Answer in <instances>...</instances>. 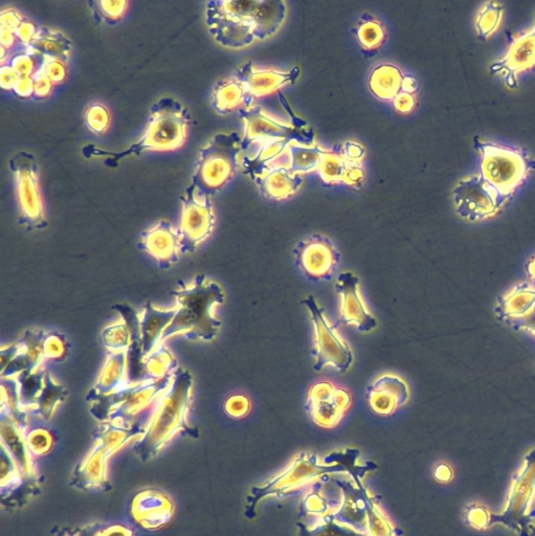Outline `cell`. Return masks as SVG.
I'll use <instances>...</instances> for the list:
<instances>
[{"mask_svg":"<svg viewBox=\"0 0 535 536\" xmlns=\"http://www.w3.org/2000/svg\"><path fill=\"white\" fill-rule=\"evenodd\" d=\"M212 107L220 116H228L236 110L251 107L254 100L247 88L236 78L222 79L215 85L212 93Z\"/></svg>","mask_w":535,"mask_h":536,"instance_id":"obj_24","label":"cell"},{"mask_svg":"<svg viewBox=\"0 0 535 536\" xmlns=\"http://www.w3.org/2000/svg\"><path fill=\"white\" fill-rule=\"evenodd\" d=\"M474 147L480 154V174L499 192L510 198L535 171V162L527 152L494 142L480 136L474 138Z\"/></svg>","mask_w":535,"mask_h":536,"instance_id":"obj_7","label":"cell"},{"mask_svg":"<svg viewBox=\"0 0 535 536\" xmlns=\"http://www.w3.org/2000/svg\"><path fill=\"white\" fill-rule=\"evenodd\" d=\"M9 167L14 175L21 225L31 231L46 229L49 223L35 156L29 151H18L10 159Z\"/></svg>","mask_w":535,"mask_h":536,"instance_id":"obj_9","label":"cell"},{"mask_svg":"<svg viewBox=\"0 0 535 536\" xmlns=\"http://www.w3.org/2000/svg\"><path fill=\"white\" fill-rule=\"evenodd\" d=\"M173 372L156 381L126 384L119 391L96 396L89 401L96 402L92 415L100 421L119 422L120 426L131 424L144 414L152 415L162 395L169 389Z\"/></svg>","mask_w":535,"mask_h":536,"instance_id":"obj_6","label":"cell"},{"mask_svg":"<svg viewBox=\"0 0 535 536\" xmlns=\"http://www.w3.org/2000/svg\"><path fill=\"white\" fill-rule=\"evenodd\" d=\"M102 345L111 352L128 351L131 346V332L125 322L105 327L101 332Z\"/></svg>","mask_w":535,"mask_h":536,"instance_id":"obj_39","label":"cell"},{"mask_svg":"<svg viewBox=\"0 0 535 536\" xmlns=\"http://www.w3.org/2000/svg\"><path fill=\"white\" fill-rule=\"evenodd\" d=\"M452 197L457 214L472 222L496 216L509 200L481 174L462 178L455 185Z\"/></svg>","mask_w":535,"mask_h":536,"instance_id":"obj_11","label":"cell"},{"mask_svg":"<svg viewBox=\"0 0 535 536\" xmlns=\"http://www.w3.org/2000/svg\"><path fill=\"white\" fill-rule=\"evenodd\" d=\"M416 103L414 94L400 92L393 100L394 107L401 114H408L413 110Z\"/></svg>","mask_w":535,"mask_h":536,"instance_id":"obj_50","label":"cell"},{"mask_svg":"<svg viewBox=\"0 0 535 536\" xmlns=\"http://www.w3.org/2000/svg\"><path fill=\"white\" fill-rule=\"evenodd\" d=\"M66 397H68V390L57 384L53 376L47 371L43 378V388L36 401V412L43 419L49 420Z\"/></svg>","mask_w":535,"mask_h":536,"instance_id":"obj_31","label":"cell"},{"mask_svg":"<svg viewBox=\"0 0 535 536\" xmlns=\"http://www.w3.org/2000/svg\"><path fill=\"white\" fill-rule=\"evenodd\" d=\"M21 350L22 347L19 343L2 349V372L13 362Z\"/></svg>","mask_w":535,"mask_h":536,"instance_id":"obj_52","label":"cell"},{"mask_svg":"<svg viewBox=\"0 0 535 536\" xmlns=\"http://www.w3.org/2000/svg\"><path fill=\"white\" fill-rule=\"evenodd\" d=\"M366 398L375 414L391 416L408 404L411 392L403 377L394 373H384L377 376L367 387Z\"/></svg>","mask_w":535,"mask_h":536,"instance_id":"obj_17","label":"cell"},{"mask_svg":"<svg viewBox=\"0 0 535 536\" xmlns=\"http://www.w3.org/2000/svg\"><path fill=\"white\" fill-rule=\"evenodd\" d=\"M25 19L26 17L17 10L13 8L5 9L2 11V15H0V25H2L0 29L16 32Z\"/></svg>","mask_w":535,"mask_h":536,"instance_id":"obj_46","label":"cell"},{"mask_svg":"<svg viewBox=\"0 0 535 536\" xmlns=\"http://www.w3.org/2000/svg\"><path fill=\"white\" fill-rule=\"evenodd\" d=\"M84 121L89 131L96 136H104L111 123L109 109L102 103L89 105L85 111Z\"/></svg>","mask_w":535,"mask_h":536,"instance_id":"obj_40","label":"cell"},{"mask_svg":"<svg viewBox=\"0 0 535 536\" xmlns=\"http://www.w3.org/2000/svg\"><path fill=\"white\" fill-rule=\"evenodd\" d=\"M19 78L13 67L9 64L2 65V69H0V86L4 91L13 93Z\"/></svg>","mask_w":535,"mask_h":536,"instance_id":"obj_48","label":"cell"},{"mask_svg":"<svg viewBox=\"0 0 535 536\" xmlns=\"http://www.w3.org/2000/svg\"><path fill=\"white\" fill-rule=\"evenodd\" d=\"M34 100H44L51 96L54 88V83L44 75L41 70L34 76Z\"/></svg>","mask_w":535,"mask_h":536,"instance_id":"obj_44","label":"cell"},{"mask_svg":"<svg viewBox=\"0 0 535 536\" xmlns=\"http://www.w3.org/2000/svg\"><path fill=\"white\" fill-rule=\"evenodd\" d=\"M41 72L46 75L54 85L62 84L68 78V63L55 58L44 60Z\"/></svg>","mask_w":535,"mask_h":536,"instance_id":"obj_42","label":"cell"},{"mask_svg":"<svg viewBox=\"0 0 535 536\" xmlns=\"http://www.w3.org/2000/svg\"><path fill=\"white\" fill-rule=\"evenodd\" d=\"M173 296L176 314L160 344L178 334L191 341L213 342L221 328V321L214 316L213 310L225 303L224 289L205 275H198L192 285L181 284Z\"/></svg>","mask_w":535,"mask_h":536,"instance_id":"obj_3","label":"cell"},{"mask_svg":"<svg viewBox=\"0 0 535 536\" xmlns=\"http://www.w3.org/2000/svg\"><path fill=\"white\" fill-rule=\"evenodd\" d=\"M300 74L299 66H294L289 71H279L260 69L253 62H248L240 65L233 77L247 88L250 97L255 101L278 92L286 85L295 84Z\"/></svg>","mask_w":535,"mask_h":536,"instance_id":"obj_18","label":"cell"},{"mask_svg":"<svg viewBox=\"0 0 535 536\" xmlns=\"http://www.w3.org/2000/svg\"><path fill=\"white\" fill-rule=\"evenodd\" d=\"M39 27H37L33 21L26 18L22 22L21 26L17 29L16 35L20 41V44L24 48H29L30 44L37 35Z\"/></svg>","mask_w":535,"mask_h":536,"instance_id":"obj_47","label":"cell"},{"mask_svg":"<svg viewBox=\"0 0 535 536\" xmlns=\"http://www.w3.org/2000/svg\"><path fill=\"white\" fill-rule=\"evenodd\" d=\"M291 143L285 140H273L257 144L260 146L254 155H243L240 159L243 173L256 182L273 169L281 167L289 169L291 156H289L288 146Z\"/></svg>","mask_w":535,"mask_h":536,"instance_id":"obj_22","label":"cell"},{"mask_svg":"<svg viewBox=\"0 0 535 536\" xmlns=\"http://www.w3.org/2000/svg\"><path fill=\"white\" fill-rule=\"evenodd\" d=\"M525 469L521 468L518 473L517 483L512 485L507 506L512 507L519 504L521 508L532 497L534 499L519 513L520 516L529 517L530 512L535 510V451L526 457ZM532 515V513H531Z\"/></svg>","mask_w":535,"mask_h":536,"instance_id":"obj_27","label":"cell"},{"mask_svg":"<svg viewBox=\"0 0 535 536\" xmlns=\"http://www.w3.org/2000/svg\"><path fill=\"white\" fill-rule=\"evenodd\" d=\"M387 36L383 22L369 13L363 14L356 24L355 37L362 50L369 56H373L383 48Z\"/></svg>","mask_w":535,"mask_h":536,"instance_id":"obj_30","label":"cell"},{"mask_svg":"<svg viewBox=\"0 0 535 536\" xmlns=\"http://www.w3.org/2000/svg\"><path fill=\"white\" fill-rule=\"evenodd\" d=\"M91 7L94 18L102 24L114 26L121 21L128 11L129 3L125 0H98L88 4Z\"/></svg>","mask_w":535,"mask_h":536,"instance_id":"obj_37","label":"cell"},{"mask_svg":"<svg viewBox=\"0 0 535 536\" xmlns=\"http://www.w3.org/2000/svg\"><path fill=\"white\" fill-rule=\"evenodd\" d=\"M46 372V370L40 369L35 373L22 372L17 375L22 408L36 406V401L43 388V378Z\"/></svg>","mask_w":535,"mask_h":536,"instance_id":"obj_35","label":"cell"},{"mask_svg":"<svg viewBox=\"0 0 535 536\" xmlns=\"http://www.w3.org/2000/svg\"><path fill=\"white\" fill-rule=\"evenodd\" d=\"M27 442L32 451L46 452L50 449L52 438L48 431L39 429L30 433Z\"/></svg>","mask_w":535,"mask_h":536,"instance_id":"obj_45","label":"cell"},{"mask_svg":"<svg viewBox=\"0 0 535 536\" xmlns=\"http://www.w3.org/2000/svg\"><path fill=\"white\" fill-rule=\"evenodd\" d=\"M535 66V24L511 42L507 53L489 66L493 75H502L509 88L518 86L519 75Z\"/></svg>","mask_w":535,"mask_h":536,"instance_id":"obj_16","label":"cell"},{"mask_svg":"<svg viewBox=\"0 0 535 536\" xmlns=\"http://www.w3.org/2000/svg\"><path fill=\"white\" fill-rule=\"evenodd\" d=\"M504 7L497 2L486 3L478 13L476 29L481 39L492 36L500 27Z\"/></svg>","mask_w":535,"mask_h":536,"instance_id":"obj_36","label":"cell"},{"mask_svg":"<svg viewBox=\"0 0 535 536\" xmlns=\"http://www.w3.org/2000/svg\"><path fill=\"white\" fill-rule=\"evenodd\" d=\"M29 49L44 57L60 59L69 63L73 44L64 33L47 27H39Z\"/></svg>","mask_w":535,"mask_h":536,"instance_id":"obj_28","label":"cell"},{"mask_svg":"<svg viewBox=\"0 0 535 536\" xmlns=\"http://www.w3.org/2000/svg\"><path fill=\"white\" fill-rule=\"evenodd\" d=\"M216 215L211 197L199 195L190 185L182 197V216L178 236H180V253H194L200 244L213 234Z\"/></svg>","mask_w":535,"mask_h":536,"instance_id":"obj_12","label":"cell"},{"mask_svg":"<svg viewBox=\"0 0 535 536\" xmlns=\"http://www.w3.org/2000/svg\"><path fill=\"white\" fill-rule=\"evenodd\" d=\"M42 351L44 360L61 362L68 354V342L63 334L50 331L43 339Z\"/></svg>","mask_w":535,"mask_h":536,"instance_id":"obj_41","label":"cell"},{"mask_svg":"<svg viewBox=\"0 0 535 536\" xmlns=\"http://www.w3.org/2000/svg\"><path fill=\"white\" fill-rule=\"evenodd\" d=\"M242 137L220 132L199 150L192 185L199 195L211 197L224 188L238 171Z\"/></svg>","mask_w":535,"mask_h":536,"instance_id":"obj_5","label":"cell"},{"mask_svg":"<svg viewBox=\"0 0 535 536\" xmlns=\"http://www.w3.org/2000/svg\"><path fill=\"white\" fill-rule=\"evenodd\" d=\"M127 376V352H110L103 369L98 378V382L86 395V401L96 396L113 394L123 388Z\"/></svg>","mask_w":535,"mask_h":536,"instance_id":"obj_26","label":"cell"},{"mask_svg":"<svg viewBox=\"0 0 535 536\" xmlns=\"http://www.w3.org/2000/svg\"><path fill=\"white\" fill-rule=\"evenodd\" d=\"M44 60H46V57L26 48L13 53L6 64L13 67L19 77H33L41 70Z\"/></svg>","mask_w":535,"mask_h":536,"instance_id":"obj_38","label":"cell"},{"mask_svg":"<svg viewBox=\"0 0 535 536\" xmlns=\"http://www.w3.org/2000/svg\"><path fill=\"white\" fill-rule=\"evenodd\" d=\"M226 412L234 418H241L251 410V401L244 395H233L226 401Z\"/></svg>","mask_w":535,"mask_h":536,"instance_id":"obj_43","label":"cell"},{"mask_svg":"<svg viewBox=\"0 0 535 536\" xmlns=\"http://www.w3.org/2000/svg\"><path fill=\"white\" fill-rule=\"evenodd\" d=\"M294 257L306 278L315 282L331 280L341 260L336 245L328 237L320 234L298 242Z\"/></svg>","mask_w":535,"mask_h":536,"instance_id":"obj_13","label":"cell"},{"mask_svg":"<svg viewBox=\"0 0 535 536\" xmlns=\"http://www.w3.org/2000/svg\"><path fill=\"white\" fill-rule=\"evenodd\" d=\"M244 123L242 151L265 141L285 140L304 146L315 145V132L299 124H288L276 120L259 106L245 107L238 111Z\"/></svg>","mask_w":535,"mask_h":536,"instance_id":"obj_10","label":"cell"},{"mask_svg":"<svg viewBox=\"0 0 535 536\" xmlns=\"http://www.w3.org/2000/svg\"><path fill=\"white\" fill-rule=\"evenodd\" d=\"M255 183L266 198L281 201L292 197L301 189L304 177L281 167L267 172Z\"/></svg>","mask_w":535,"mask_h":536,"instance_id":"obj_25","label":"cell"},{"mask_svg":"<svg viewBox=\"0 0 535 536\" xmlns=\"http://www.w3.org/2000/svg\"><path fill=\"white\" fill-rule=\"evenodd\" d=\"M417 87L418 83L413 77L405 76L403 82V89H401V92L414 94L416 92Z\"/></svg>","mask_w":535,"mask_h":536,"instance_id":"obj_53","label":"cell"},{"mask_svg":"<svg viewBox=\"0 0 535 536\" xmlns=\"http://www.w3.org/2000/svg\"><path fill=\"white\" fill-rule=\"evenodd\" d=\"M192 388L191 373L183 368H177L173 372L169 389L162 395L153 410L149 427L140 443L141 450L158 451L180 431L193 434V429L188 422Z\"/></svg>","mask_w":535,"mask_h":536,"instance_id":"obj_4","label":"cell"},{"mask_svg":"<svg viewBox=\"0 0 535 536\" xmlns=\"http://www.w3.org/2000/svg\"><path fill=\"white\" fill-rule=\"evenodd\" d=\"M352 405L350 392L329 381L312 385L307 393L306 410L318 426H338Z\"/></svg>","mask_w":535,"mask_h":536,"instance_id":"obj_14","label":"cell"},{"mask_svg":"<svg viewBox=\"0 0 535 536\" xmlns=\"http://www.w3.org/2000/svg\"><path fill=\"white\" fill-rule=\"evenodd\" d=\"M286 15L281 0H213L206 5L205 22L220 47L238 51L274 36Z\"/></svg>","mask_w":535,"mask_h":536,"instance_id":"obj_1","label":"cell"},{"mask_svg":"<svg viewBox=\"0 0 535 536\" xmlns=\"http://www.w3.org/2000/svg\"><path fill=\"white\" fill-rule=\"evenodd\" d=\"M178 368L177 361L171 351L164 345L156 347L144 360L146 381H156L174 372Z\"/></svg>","mask_w":535,"mask_h":536,"instance_id":"obj_33","label":"cell"},{"mask_svg":"<svg viewBox=\"0 0 535 536\" xmlns=\"http://www.w3.org/2000/svg\"><path fill=\"white\" fill-rule=\"evenodd\" d=\"M14 95L20 99H33L34 80L33 77H20L13 91Z\"/></svg>","mask_w":535,"mask_h":536,"instance_id":"obj_49","label":"cell"},{"mask_svg":"<svg viewBox=\"0 0 535 536\" xmlns=\"http://www.w3.org/2000/svg\"><path fill=\"white\" fill-rule=\"evenodd\" d=\"M176 314V307L170 310L155 308L151 302L146 303L140 322L142 352L144 359L160 345L163 334Z\"/></svg>","mask_w":535,"mask_h":536,"instance_id":"obj_23","label":"cell"},{"mask_svg":"<svg viewBox=\"0 0 535 536\" xmlns=\"http://www.w3.org/2000/svg\"><path fill=\"white\" fill-rule=\"evenodd\" d=\"M502 321L535 337V281L524 282L504 296L497 308Z\"/></svg>","mask_w":535,"mask_h":536,"instance_id":"obj_19","label":"cell"},{"mask_svg":"<svg viewBox=\"0 0 535 536\" xmlns=\"http://www.w3.org/2000/svg\"><path fill=\"white\" fill-rule=\"evenodd\" d=\"M191 121L189 110L183 103L164 97L151 106L147 127L136 143L117 152L89 144L82 148V154L86 159H105V164L116 167L129 156L175 151L186 144Z\"/></svg>","mask_w":535,"mask_h":536,"instance_id":"obj_2","label":"cell"},{"mask_svg":"<svg viewBox=\"0 0 535 536\" xmlns=\"http://www.w3.org/2000/svg\"><path fill=\"white\" fill-rule=\"evenodd\" d=\"M405 75L397 66L384 63L375 67L369 78L372 94L383 101H393L403 89Z\"/></svg>","mask_w":535,"mask_h":536,"instance_id":"obj_29","label":"cell"},{"mask_svg":"<svg viewBox=\"0 0 535 536\" xmlns=\"http://www.w3.org/2000/svg\"><path fill=\"white\" fill-rule=\"evenodd\" d=\"M341 147L344 153L353 161L363 162L366 149L359 143L356 142H345L341 144Z\"/></svg>","mask_w":535,"mask_h":536,"instance_id":"obj_51","label":"cell"},{"mask_svg":"<svg viewBox=\"0 0 535 536\" xmlns=\"http://www.w3.org/2000/svg\"><path fill=\"white\" fill-rule=\"evenodd\" d=\"M319 173L325 185H346L351 188L362 186L365 180L363 162L353 161L344 153L341 144L325 149Z\"/></svg>","mask_w":535,"mask_h":536,"instance_id":"obj_21","label":"cell"},{"mask_svg":"<svg viewBox=\"0 0 535 536\" xmlns=\"http://www.w3.org/2000/svg\"><path fill=\"white\" fill-rule=\"evenodd\" d=\"M315 330L314 369L320 372L327 368L346 373L354 363V353L338 328L327 317L326 311L315 296L303 300Z\"/></svg>","mask_w":535,"mask_h":536,"instance_id":"obj_8","label":"cell"},{"mask_svg":"<svg viewBox=\"0 0 535 536\" xmlns=\"http://www.w3.org/2000/svg\"><path fill=\"white\" fill-rule=\"evenodd\" d=\"M324 151L325 148L316 144L304 146L292 142L288 146L289 156H291V167L289 169L296 174L318 171Z\"/></svg>","mask_w":535,"mask_h":536,"instance_id":"obj_32","label":"cell"},{"mask_svg":"<svg viewBox=\"0 0 535 536\" xmlns=\"http://www.w3.org/2000/svg\"><path fill=\"white\" fill-rule=\"evenodd\" d=\"M138 248L154 258L162 270H169L180 260V236L167 220H161L145 231Z\"/></svg>","mask_w":535,"mask_h":536,"instance_id":"obj_20","label":"cell"},{"mask_svg":"<svg viewBox=\"0 0 535 536\" xmlns=\"http://www.w3.org/2000/svg\"><path fill=\"white\" fill-rule=\"evenodd\" d=\"M340 298V315L343 322L362 333H369L377 327V320L371 314L363 294L361 281L352 272L341 273L334 284Z\"/></svg>","mask_w":535,"mask_h":536,"instance_id":"obj_15","label":"cell"},{"mask_svg":"<svg viewBox=\"0 0 535 536\" xmlns=\"http://www.w3.org/2000/svg\"><path fill=\"white\" fill-rule=\"evenodd\" d=\"M2 414L9 415L25 431L27 415L21 406L18 383L12 378H2Z\"/></svg>","mask_w":535,"mask_h":536,"instance_id":"obj_34","label":"cell"}]
</instances>
